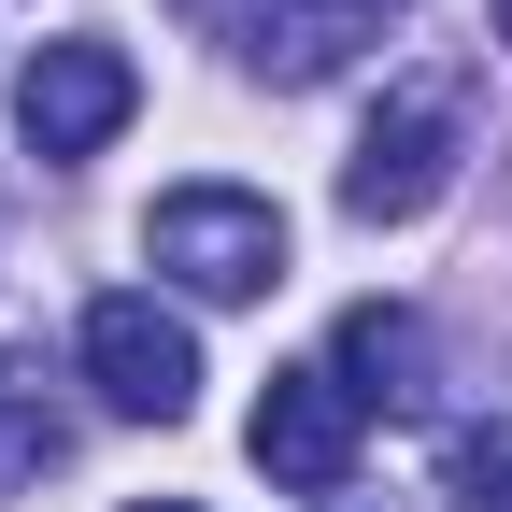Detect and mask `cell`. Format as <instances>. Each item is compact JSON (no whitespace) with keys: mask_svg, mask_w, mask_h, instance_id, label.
<instances>
[{"mask_svg":"<svg viewBox=\"0 0 512 512\" xmlns=\"http://www.w3.org/2000/svg\"><path fill=\"white\" fill-rule=\"evenodd\" d=\"M456 171H470V86L456 72H413L399 100L370 114V143L342 157V214L356 228H413Z\"/></svg>","mask_w":512,"mask_h":512,"instance_id":"6da1fadb","label":"cell"},{"mask_svg":"<svg viewBox=\"0 0 512 512\" xmlns=\"http://www.w3.org/2000/svg\"><path fill=\"white\" fill-rule=\"evenodd\" d=\"M143 256L185 299H271L285 285V214L256 200V185H171L143 214Z\"/></svg>","mask_w":512,"mask_h":512,"instance_id":"7a4b0ae2","label":"cell"},{"mask_svg":"<svg viewBox=\"0 0 512 512\" xmlns=\"http://www.w3.org/2000/svg\"><path fill=\"white\" fill-rule=\"evenodd\" d=\"M143 114V72H128V43H100V29H57L29 72H15V128H29V157H100L114 128Z\"/></svg>","mask_w":512,"mask_h":512,"instance_id":"3957f363","label":"cell"},{"mask_svg":"<svg viewBox=\"0 0 512 512\" xmlns=\"http://www.w3.org/2000/svg\"><path fill=\"white\" fill-rule=\"evenodd\" d=\"M86 384H100L114 413L171 427L185 399H200V328H185L157 285H114V299H86Z\"/></svg>","mask_w":512,"mask_h":512,"instance_id":"277c9868","label":"cell"},{"mask_svg":"<svg viewBox=\"0 0 512 512\" xmlns=\"http://www.w3.org/2000/svg\"><path fill=\"white\" fill-rule=\"evenodd\" d=\"M356 384L328 370V356H313V370H271V399H256V470H271V484H299V498H342L356 484Z\"/></svg>","mask_w":512,"mask_h":512,"instance_id":"5b68a950","label":"cell"},{"mask_svg":"<svg viewBox=\"0 0 512 512\" xmlns=\"http://www.w3.org/2000/svg\"><path fill=\"white\" fill-rule=\"evenodd\" d=\"M328 370L356 384V413H413V399H427V313H399V299H356Z\"/></svg>","mask_w":512,"mask_h":512,"instance_id":"8992f818","label":"cell"},{"mask_svg":"<svg viewBox=\"0 0 512 512\" xmlns=\"http://www.w3.org/2000/svg\"><path fill=\"white\" fill-rule=\"evenodd\" d=\"M228 57H242L256 86H328L342 57H356V15H342V0H271V15H256Z\"/></svg>","mask_w":512,"mask_h":512,"instance_id":"52a82bcc","label":"cell"},{"mask_svg":"<svg viewBox=\"0 0 512 512\" xmlns=\"http://www.w3.org/2000/svg\"><path fill=\"white\" fill-rule=\"evenodd\" d=\"M29 470H57V399H43L29 356H0V498H15Z\"/></svg>","mask_w":512,"mask_h":512,"instance_id":"ba28073f","label":"cell"},{"mask_svg":"<svg viewBox=\"0 0 512 512\" xmlns=\"http://www.w3.org/2000/svg\"><path fill=\"white\" fill-rule=\"evenodd\" d=\"M441 498L456 512H512V427H456L441 441Z\"/></svg>","mask_w":512,"mask_h":512,"instance_id":"9c48e42d","label":"cell"},{"mask_svg":"<svg viewBox=\"0 0 512 512\" xmlns=\"http://www.w3.org/2000/svg\"><path fill=\"white\" fill-rule=\"evenodd\" d=\"M171 15H185V29H214V43H242L256 15H271V0H171Z\"/></svg>","mask_w":512,"mask_h":512,"instance_id":"30bf717a","label":"cell"},{"mask_svg":"<svg viewBox=\"0 0 512 512\" xmlns=\"http://www.w3.org/2000/svg\"><path fill=\"white\" fill-rule=\"evenodd\" d=\"M342 15H356V29H384V15H399V0H342Z\"/></svg>","mask_w":512,"mask_h":512,"instance_id":"8fae6325","label":"cell"},{"mask_svg":"<svg viewBox=\"0 0 512 512\" xmlns=\"http://www.w3.org/2000/svg\"><path fill=\"white\" fill-rule=\"evenodd\" d=\"M484 29H498V57H512V0H484Z\"/></svg>","mask_w":512,"mask_h":512,"instance_id":"7c38bea8","label":"cell"},{"mask_svg":"<svg viewBox=\"0 0 512 512\" xmlns=\"http://www.w3.org/2000/svg\"><path fill=\"white\" fill-rule=\"evenodd\" d=\"M128 512H200V498H128Z\"/></svg>","mask_w":512,"mask_h":512,"instance_id":"4fadbf2b","label":"cell"},{"mask_svg":"<svg viewBox=\"0 0 512 512\" xmlns=\"http://www.w3.org/2000/svg\"><path fill=\"white\" fill-rule=\"evenodd\" d=\"M313 512H384V498H313Z\"/></svg>","mask_w":512,"mask_h":512,"instance_id":"5bb4252c","label":"cell"}]
</instances>
